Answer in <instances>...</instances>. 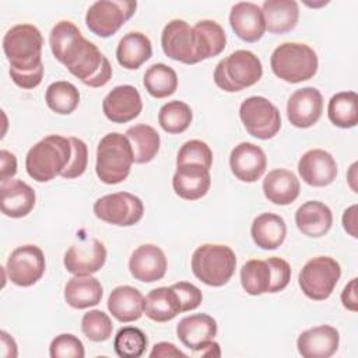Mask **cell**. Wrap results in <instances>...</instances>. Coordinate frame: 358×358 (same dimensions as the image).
Wrapping results in <instances>:
<instances>
[{"mask_svg": "<svg viewBox=\"0 0 358 358\" xmlns=\"http://www.w3.org/2000/svg\"><path fill=\"white\" fill-rule=\"evenodd\" d=\"M70 158V138L50 134L29 148L25 158V168L28 175L36 182H49L64 171Z\"/></svg>", "mask_w": 358, "mask_h": 358, "instance_id": "6da1fadb", "label": "cell"}, {"mask_svg": "<svg viewBox=\"0 0 358 358\" xmlns=\"http://www.w3.org/2000/svg\"><path fill=\"white\" fill-rule=\"evenodd\" d=\"M273 73L291 84L310 80L319 67L316 52L306 43L284 42L278 45L270 57Z\"/></svg>", "mask_w": 358, "mask_h": 358, "instance_id": "7a4b0ae2", "label": "cell"}, {"mask_svg": "<svg viewBox=\"0 0 358 358\" xmlns=\"http://www.w3.org/2000/svg\"><path fill=\"white\" fill-rule=\"evenodd\" d=\"M133 150L126 134L108 133L96 147L95 172L101 182L116 185L123 182L131 169Z\"/></svg>", "mask_w": 358, "mask_h": 358, "instance_id": "3957f363", "label": "cell"}, {"mask_svg": "<svg viewBox=\"0 0 358 358\" xmlns=\"http://www.w3.org/2000/svg\"><path fill=\"white\" fill-rule=\"evenodd\" d=\"M263 76L260 59L250 50L239 49L218 62L214 83L227 92H238L255 85Z\"/></svg>", "mask_w": 358, "mask_h": 358, "instance_id": "277c9868", "label": "cell"}, {"mask_svg": "<svg viewBox=\"0 0 358 358\" xmlns=\"http://www.w3.org/2000/svg\"><path fill=\"white\" fill-rule=\"evenodd\" d=\"M43 38L32 24H17L3 38V50L10 67L20 71H29L42 64Z\"/></svg>", "mask_w": 358, "mask_h": 358, "instance_id": "5b68a950", "label": "cell"}, {"mask_svg": "<svg viewBox=\"0 0 358 358\" xmlns=\"http://www.w3.org/2000/svg\"><path fill=\"white\" fill-rule=\"evenodd\" d=\"M236 256L227 245L204 243L192 255V271L204 284L225 285L235 273Z\"/></svg>", "mask_w": 358, "mask_h": 358, "instance_id": "8992f818", "label": "cell"}, {"mask_svg": "<svg viewBox=\"0 0 358 358\" xmlns=\"http://www.w3.org/2000/svg\"><path fill=\"white\" fill-rule=\"evenodd\" d=\"M341 275L338 262L329 256H317L305 263L298 284L302 292L313 301L327 299L336 288Z\"/></svg>", "mask_w": 358, "mask_h": 358, "instance_id": "52a82bcc", "label": "cell"}, {"mask_svg": "<svg viewBox=\"0 0 358 358\" xmlns=\"http://www.w3.org/2000/svg\"><path fill=\"white\" fill-rule=\"evenodd\" d=\"M246 131L260 140L273 138L281 127V115L274 103L264 96H249L239 108Z\"/></svg>", "mask_w": 358, "mask_h": 358, "instance_id": "ba28073f", "label": "cell"}, {"mask_svg": "<svg viewBox=\"0 0 358 358\" xmlns=\"http://www.w3.org/2000/svg\"><path fill=\"white\" fill-rule=\"evenodd\" d=\"M49 45L53 56L63 63L69 71L73 70L94 46L92 42L83 36L77 25L67 20L56 22L52 28Z\"/></svg>", "mask_w": 358, "mask_h": 358, "instance_id": "9c48e42d", "label": "cell"}, {"mask_svg": "<svg viewBox=\"0 0 358 358\" xmlns=\"http://www.w3.org/2000/svg\"><path fill=\"white\" fill-rule=\"evenodd\" d=\"M94 214L108 224L130 227L143 218L144 204L133 193L117 192L99 197L94 203Z\"/></svg>", "mask_w": 358, "mask_h": 358, "instance_id": "30bf717a", "label": "cell"}, {"mask_svg": "<svg viewBox=\"0 0 358 358\" xmlns=\"http://www.w3.org/2000/svg\"><path fill=\"white\" fill-rule=\"evenodd\" d=\"M136 7V1H95L87 10L85 24L92 34L101 38H108L116 34L119 28L134 14Z\"/></svg>", "mask_w": 358, "mask_h": 358, "instance_id": "8fae6325", "label": "cell"}, {"mask_svg": "<svg viewBox=\"0 0 358 358\" xmlns=\"http://www.w3.org/2000/svg\"><path fill=\"white\" fill-rule=\"evenodd\" d=\"M161 46L164 53L176 62L185 64L201 62L196 31L183 20H172L164 27Z\"/></svg>", "mask_w": 358, "mask_h": 358, "instance_id": "7c38bea8", "label": "cell"}, {"mask_svg": "<svg viewBox=\"0 0 358 358\" xmlns=\"http://www.w3.org/2000/svg\"><path fill=\"white\" fill-rule=\"evenodd\" d=\"M45 268V255L42 249L35 245H22L14 249L6 266L10 281L18 287H29L38 282Z\"/></svg>", "mask_w": 358, "mask_h": 358, "instance_id": "4fadbf2b", "label": "cell"}, {"mask_svg": "<svg viewBox=\"0 0 358 358\" xmlns=\"http://www.w3.org/2000/svg\"><path fill=\"white\" fill-rule=\"evenodd\" d=\"M105 262L106 249L96 238L78 242L64 253V267L74 275H91L99 271Z\"/></svg>", "mask_w": 358, "mask_h": 358, "instance_id": "5bb4252c", "label": "cell"}, {"mask_svg": "<svg viewBox=\"0 0 358 358\" xmlns=\"http://www.w3.org/2000/svg\"><path fill=\"white\" fill-rule=\"evenodd\" d=\"M322 112L323 96L315 87L296 90L287 102V117L292 126L299 129L313 126L320 119Z\"/></svg>", "mask_w": 358, "mask_h": 358, "instance_id": "9a60e30c", "label": "cell"}, {"mask_svg": "<svg viewBox=\"0 0 358 358\" xmlns=\"http://www.w3.org/2000/svg\"><path fill=\"white\" fill-rule=\"evenodd\" d=\"M143 109L140 92L133 85L115 87L102 101L105 116L113 123H127L136 119Z\"/></svg>", "mask_w": 358, "mask_h": 358, "instance_id": "2e32d148", "label": "cell"}, {"mask_svg": "<svg viewBox=\"0 0 358 358\" xmlns=\"http://www.w3.org/2000/svg\"><path fill=\"white\" fill-rule=\"evenodd\" d=\"M229 166L239 180L252 183L263 176L267 168V158L259 145L243 141L231 151Z\"/></svg>", "mask_w": 358, "mask_h": 358, "instance_id": "e0dca14e", "label": "cell"}, {"mask_svg": "<svg viewBox=\"0 0 358 358\" xmlns=\"http://www.w3.org/2000/svg\"><path fill=\"white\" fill-rule=\"evenodd\" d=\"M298 172L305 183L315 187H323L336 179L337 164L330 152L313 148L301 157L298 162Z\"/></svg>", "mask_w": 358, "mask_h": 358, "instance_id": "ac0fdd59", "label": "cell"}, {"mask_svg": "<svg viewBox=\"0 0 358 358\" xmlns=\"http://www.w3.org/2000/svg\"><path fill=\"white\" fill-rule=\"evenodd\" d=\"M168 268L165 253L161 248L147 243L138 246L130 256L129 270L131 275L143 282L161 280Z\"/></svg>", "mask_w": 358, "mask_h": 358, "instance_id": "d6986e66", "label": "cell"}, {"mask_svg": "<svg viewBox=\"0 0 358 358\" xmlns=\"http://www.w3.org/2000/svg\"><path fill=\"white\" fill-rule=\"evenodd\" d=\"M176 336L185 347L199 352L217 336V322L207 313L186 316L178 323Z\"/></svg>", "mask_w": 358, "mask_h": 358, "instance_id": "ffe728a7", "label": "cell"}, {"mask_svg": "<svg viewBox=\"0 0 358 358\" xmlns=\"http://www.w3.org/2000/svg\"><path fill=\"white\" fill-rule=\"evenodd\" d=\"M338 343V330L330 324H320L302 331L296 347L303 358H329L337 351Z\"/></svg>", "mask_w": 358, "mask_h": 358, "instance_id": "44dd1931", "label": "cell"}, {"mask_svg": "<svg viewBox=\"0 0 358 358\" xmlns=\"http://www.w3.org/2000/svg\"><path fill=\"white\" fill-rule=\"evenodd\" d=\"M229 24L236 36L245 42L259 41L266 31L262 7L252 1L235 3L231 7Z\"/></svg>", "mask_w": 358, "mask_h": 358, "instance_id": "7402d4cb", "label": "cell"}, {"mask_svg": "<svg viewBox=\"0 0 358 358\" xmlns=\"http://www.w3.org/2000/svg\"><path fill=\"white\" fill-rule=\"evenodd\" d=\"M210 185V169L199 164L178 165L172 178L175 193L185 200L201 199L207 194Z\"/></svg>", "mask_w": 358, "mask_h": 358, "instance_id": "603a6c76", "label": "cell"}, {"mask_svg": "<svg viewBox=\"0 0 358 358\" xmlns=\"http://www.w3.org/2000/svg\"><path fill=\"white\" fill-rule=\"evenodd\" d=\"M295 224L303 235L309 238H320L330 231L333 213L324 203L310 200L296 210Z\"/></svg>", "mask_w": 358, "mask_h": 358, "instance_id": "cb8c5ba5", "label": "cell"}, {"mask_svg": "<svg viewBox=\"0 0 358 358\" xmlns=\"http://www.w3.org/2000/svg\"><path fill=\"white\" fill-rule=\"evenodd\" d=\"M1 213L11 218H22L35 207L34 189L20 180H8L1 183Z\"/></svg>", "mask_w": 358, "mask_h": 358, "instance_id": "d4e9b609", "label": "cell"}, {"mask_svg": "<svg viewBox=\"0 0 358 358\" xmlns=\"http://www.w3.org/2000/svg\"><path fill=\"white\" fill-rule=\"evenodd\" d=\"M108 309L119 322L138 320L144 313V296L131 285H119L108 298Z\"/></svg>", "mask_w": 358, "mask_h": 358, "instance_id": "484cf974", "label": "cell"}, {"mask_svg": "<svg viewBox=\"0 0 358 358\" xmlns=\"http://www.w3.org/2000/svg\"><path fill=\"white\" fill-rule=\"evenodd\" d=\"M299 180L288 169H273L263 180V193L268 201L278 206H287L299 196Z\"/></svg>", "mask_w": 358, "mask_h": 358, "instance_id": "4316f807", "label": "cell"}, {"mask_svg": "<svg viewBox=\"0 0 358 358\" xmlns=\"http://www.w3.org/2000/svg\"><path fill=\"white\" fill-rule=\"evenodd\" d=\"M253 242L266 250L277 249L282 245L287 236V224L282 217L273 213L257 215L250 227Z\"/></svg>", "mask_w": 358, "mask_h": 358, "instance_id": "83f0119b", "label": "cell"}, {"mask_svg": "<svg viewBox=\"0 0 358 358\" xmlns=\"http://www.w3.org/2000/svg\"><path fill=\"white\" fill-rule=\"evenodd\" d=\"M262 11L266 29L271 34L289 32L299 18V8L295 0H266Z\"/></svg>", "mask_w": 358, "mask_h": 358, "instance_id": "f1b7e54d", "label": "cell"}, {"mask_svg": "<svg viewBox=\"0 0 358 358\" xmlns=\"http://www.w3.org/2000/svg\"><path fill=\"white\" fill-rule=\"evenodd\" d=\"M103 289L101 282L91 275H74L64 287V299L74 309H87L101 302Z\"/></svg>", "mask_w": 358, "mask_h": 358, "instance_id": "f546056e", "label": "cell"}, {"mask_svg": "<svg viewBox=\"0 0 358 358\" xmlns=\"http://www.w3.org/2000/svg\"><path fill=\"white\" fill-rule=\"evenodd\" d=\"M182 312L176 291L171 287H159L144 298V313L154 322H168Z\"/></svg>", "mask_w": 358, "mask_h": 358, "instance_id": "4dcf8cb0", "label": "cell"}, {"mask_svg": "<svg viewBox=\"0 0 358 358\" xmlns=\"http://www.w3.org/2000/svg\"><path fill=\"white\" fill-rule=\"evenodd\" d=\"M152 55L151 41L141 32L126 34L116 48V59L127 70H136Z\"/></svg>", "mask_w": 358, "mask_h": 358, "instance_id": "1f68e13d", "label": "cell"}, {"mask_svg": "<svg viewBox=\"0 0 358 358\" xmlns=\"http://www.w3.org/2000/svg\"><path fill=\"white\" fill-rule=\"evenodd\" d=\"M126 137L133 150V162L147 164L157 155L161 138L158 131L148 124H136L126 130Z\"/></svg>", "mask_w": 358, "mask_h": 358, "instance_id": "d6a6232c", "label": "cell"}, {"mask_svg": "<svg viewBox=\"0 0 358 358\" xmlns=\"http://www.w3.org/2000/svg\"><path fill=\"white\" fill-rule=\"evenodd\" d=\"M330 122L341 129L354 127L358 123V95L354 91L334 94L327 106Z\"/></svg>", "mask_w": 358, "mask_h": 358, "instance_id": "836d02e7", "label": "cell"}, {"mask_svg": "<svg viewBox=\"0 0 358 358\" xmlns=\"http://www.w3.org/2000/svg\"><path fill=\"white\" fill-rule=\"evenodd\" d=\"M143 84L151 96L161 99L171 96L176 91L178 76L171 66L155 63L145 70Z\"/></svg>", "mask_w": 358, "mask_h": 358, "instance_id": "e575fe53", "label": "cell"}, {"mask_svg": "<svg viewBox=\"0 0 358 358\" xmlns=\"http://www.w3.org/2000/svg\"><path fill=\"white\" fill-rule=\"evenodd\" d=\"M199 39V52L201 60L220 55L227 43L224 28L213 20H201L193 27Z\"/></svg>", "mask_w": 358, "mask_h": 358, "instance_id": "d590c367", "label": "cell"}, {"mask_svg": "<svg viewBox=\"0 0 358 358\" xmlns=\"http://www.w3.org/2000/svg\"><path fill=\"white\" fill-rule=\"evenodd\" d=\"M241 284L249 295L270 292L271 270L266 260H248L241 268Z\"/></svg>", "mask_w": 358, "mask_h": 358, "instance_id": "8d00e7d4", "label": "cell"}, {"mask_svg": "<svg viewBox=\"0 0 358 358\" xmlns=\"http://www.w3.org/2000/svg\"><path fill=\"white\" fill-rule=\"evenodd\" d=\"M45 101L53 112L70 115L80 103V92L77 87L69 81H56L46 88Z\"/></svg>", "mask_w": 358, "mask_h": 358, "instance_id": "74e56055", "label": "cell"}, {"mask_svg": "<svg viewBox=\"0 0 358 358\" xmlns=\"http://www.w3.org/2000/svg\"><path fill=\"white\" fill-rule=\"evenodd\" d=\"M192 119L190 106L182 101L166 102L158 112V123L169 134L183 133L190 126Z\"/></svg>", "mask_w": 358, "mask_h": 358, "instance_id": "f35d334b", "label": "cell"}, {"mask_svg": "<svg viewBox=\"0 0 358 358\" xmlns=\"http://www.w3.org/2000/svg\"><path fill=\"white\" fill-rule=\"evenodd\" d=\"M148 345L145 333L134 326L122 327L113 340L115 352L122 358H138Z\"/></svg>", "mask_w": 358, "mask_h": 358, "instance_id": "ab89813d", "label": "cell"}, {"mask_svg": "<svg viewBox=\"0 0 358 358\" xmlns=\"http://www.w3.org/2000/svg\"><path fill=\"white\" fill-rule=\"evenodd\" d=\"M81 330L88 340L101 343V341H106L112 336L113 324L110 317L105 312L99 309H94L87 312L83 316Z\"/></svg>", "mask_w": 358, "mask_h": 358, "instance_id": "60d3db41", "label": "cell"}, {"mask_svg": "<svg viewBox=\"0 0 358 358\" xmlns=\"http://www.w3.org/2000/svg\"><path fill=\"white\" fill-rule=\"evenodd\" d=\"M183 164H199L207 169L213 165V151L201 140L186 141L176 157V166Z\"/></svg>", "mask_w": 358, "mask_h": 358, "instance_id": "b9f144b4", "label": "cell"}, {"mask_svg": "<svg viewBox=\"0 0 358 358\" xmlns=\"http://www.w3.org/2000/svg\"><path fill=\"white\" fill-rule=\"evenodd\" d=\"M52 358H83L85 355L83 341L70 333L56 336L49 347Z\"/></svg>", "mask_w": 358, "mask_h": 358, "instance_id": "7bdbcfd3", "label": "cell"}, {"mask_svg": "<svg viewBox=\"0 0 358 358\" xmlns=\"http://www.w3.org/2000/svg\"><path fill=\"white\" fill-rule=\"evenodd\" d=\"M71 143V158L64 168V171L60 173L62 178L64 179H73L77 176H81L88 164V148L87 144L77 137H69Z\"/></svg>", "mask_w": 358, "mask_h": 358, "instance_id": "ee69618b", "label": "cell"}, {"mask_svg": "<svg viewBox=\"0 0 358 358\" xmlns=\"http://www.w3.org/2000/svg\"><path fill=\"white\" fill-rule=\"evenodd\" d=\"M266 262L268 263L271 270L270 292L274 294L282 291L291 280V267L288 262H285L281 257H268Z\"/></svg>", "mask_w": 358, "mask_h": 358, "instance_id": "f6af8a7d", "label": "cell"}, {"mask_svg": "<svg viewBox=\"0 0 358 358\" xmlns=\"http://www.w3.org/2000/svg\"><path fill=\"white\" fill-rule=\"evenodd\" d=\"M172 288L178 294V298L180 301V306H182V312H189V310L199 308V305L203 301L201 291L192 282L179 281V282H175L172 285Z\"/></svg>", "mask_w": 358, "mask_h": 358, "instance_id": "bcb514c9", "label": "cell"}, {"mask_svg": "<svg viewBox=\"0 0 358 358\" xmlns=\"http://www.w3.org/2000/svg\"><path fill=\"white\" fill-rule=\"evenodd\" d=\"M10 76H11V80L18 87L25 88V90H32V88L38 87L43 78V63L39 67L29 70V71H20V70L10 67Z\"/></svg>", "mask_w": 358, "mask_h": 358, "instance_id": "7dc6e473", "label": "cell"}, {"mask_svg": "<svg viewBox=\"0 0 358 358\" xmlns=\"http://www.w3.org/2000/svg\"><path fill=\"white\" fill-rule=\"evenodd\" d=\"M0 180L6 183L17 173V158L13 152L7 150L0 151Z\"/></svg>", "mask_w": 358, "mask_h": 358, "instance_id": "c3c4849f", "label": "cell"}, {"mask_svg": "<svg viewBox=\"0 0 358 358\" xmlns=\"http://www.w3.org/2000/svg\"><path fill=\"white\" fill-rule=\"evenodd\" d=\"M110 78H112V66H110L108 57L103 56L102 64H101L99 70L96 71V74L94 77H91L90 80H87L84 84L92 87V88H98V87L105 85Z\"/></svg>", "mask_w": 358, "mask_h": 358, "instance_id": "681fc988", "label": "cell"}, {"mask_svg": "<svg viewBox=\"0 0 358 358\" xmlns=\"http://www.w3.org/2000/svg\"><path fill=\"white\" fill-rule=\"evenodd\" d=\"M150 357L151 358H169V357H187L183 351H180L175 344L172 343H168V341H161V343H157L151 352H150Z\"/></svg>", "mask_w": 358, "mask_h": 358, "instance_id": "f907efd6", "label": "cell"}, {"mask_svg": "<svg viewBox=\"0 0 358 358\" xmlns=\"http://www.w3.org/2000/svg\"><path fill=\"white\" fill-rule=\"evenodd\" d=\"M341 302L345 309L357 310V278H352L341 292Z\"/></svg>", "mask_w": 358, "mask_h": 358, "instance_id": "816d5d0a", "label": "cell"}, {"mask_svg": "<svg viewBox=\"0 0 358 358\" xmlns=\"http://www.w3.org/2000/svg\"><path fill=\"white\" fill-rule=\"evenodd\" d=\"M343 227L352 238H357V206L355 204H352L344 211Z\"/></svg>", "mask_w": 358, "mask_h": 358, "instance_id": "f5cc1de1", "label": "cell"}, {"mask_svg": "<svg viewBox=\"0 0 358 358\" xmlns=\"http://www.w3.org/2000/svg\"><path fill=\"white\" fill-rule=\"evenodd\" d=\"M0 338H1V355L6 358L17 357L18 352H17V344L14 338L4 330L0 333Z\"/></svg>", "mask_w": 358, "mask_h": 358, "instance_id": "db71d44e", "label": "cell"}, {"mask_svg": "<svg viewBox=\"0 0 358 358\" xmlns=\"http://www.w3.org/2000/svg\"><path fill=\"white\" fill-rule=\"evenodd\" d=\"M203 357H220L221 355V351H220V345L218 343H215L214 340L210 341L203 350L199 351Z\"/></svg>", "mask_w": 358, "mask_h": 358, "instance_id": "11a10c76", "label": "cell"}]
</instances>
